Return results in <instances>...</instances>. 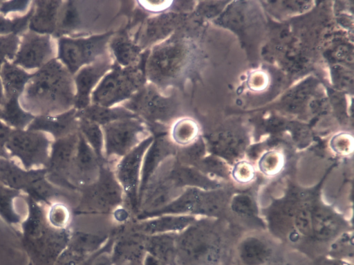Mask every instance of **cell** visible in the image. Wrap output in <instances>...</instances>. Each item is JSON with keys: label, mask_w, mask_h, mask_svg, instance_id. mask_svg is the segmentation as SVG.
I'll return each instance as SVG.
<instances>
[{"label": "cell", "mask_w": 354, "mask_h": 265, "mask_svg": "<svg viewBox=\"0 0 354 265\" xmlns=\"http://www.w3.org/2000/svg\"><path fill=\"white\" fill-rule=\"evenodd\" d=\"M75 96L73 75L63 64L52 59L32 75L20 103L31 113L49 116L73 109Z\"/></svg>", "instance_id": "1"}, {"label": "cell", "mask_w": 354, "mask_h": 265, "mask_svg": "<svg viewBox=\"0 0 354 265\" xmlns=\"http://www.w3.org/2000/svg\"><path fill=\"white\" fill-rule=\"evenodd\" d=\"M194 46L183 27L148 51L145 70L147 81L161 91L181 87L192 68Z\"/></svg>", "instance_id": "2"}, {"label": "cell", "mask_w": 354, "mask_h": 265, "mask_svg": "<svg viewBox=\"0 0 354 265\" xmlns=\"http://www.w3.org/2000/svg\"><path fill=\"white\" fill-rule=\"evenodd\" d=\"M143 54L136 65L121 66L114 62L111 70L102 77L91 94V104L111 107L124 102L147 84Z\"/></svg>", "instance_id": "3"}, {"label": "cell", "mask_w": 354, "mask_h": 265, "mask_svg": "<svg viewBox=\"0 0 354 265\" xmlns=\"http://www.w3.org/2000/svg\"><path fill=\"white\" fill-rule=\"evenodd\" d=\"M121 106L150 125L174 122L182 115L181 101L177 93L164 94L149 82Z\"/></svg>", "instance_id": "4"}, {"label": "cell", "mask_w": 354, "mask_h": 265, "mask_svg": "<svg viewBox=\"0 0 354 265\" xmlns=\"http://www.w3.org/2000/svg\"><path fill=\"white\" fill-rule=\"evenodd\" d=\"M113 31L87 37H61L58 41V58L72 74L110 53L109 44Z\"/></svg>", "instance_id": "5"}, {"label": "cell", "mask_w": 354, "mask_h": 265, "mask_svg": "<svg viewBox=\"0 0 354 265\" xmlns=\"http://www.w3.org/2000/svg\"><path fill=\"white\" fill-rule=\"evenodd\" d=\"M50 140L39 131L12 130L6 144L10 156L17 158L26 170L45 168L49 158Z\"/></svg>", "instance_id": "6"}, {"label": "cell", "mask_w": 354, "mask_h": 265, "mask_svg": "<svg viewBox=\"0 0 354 265\" xmlns=\"http://www.w3.org/2000/svg\"><path fill=\"white\" fill-rule=\"evenodd\" d=\"M106 155L124 156L147 138V125L140 118H125L102 127Z\"/></svg>", "instance_id": "7"}, {"label": "cell", "mask_w": 354, "mask_h": 265, "mask_svg": "<svg viewBox=\"0 0 354 265\" xmlns=\"http://www.w3.org/2000/svg\"><path fill=\"white\" fill-rule=\"evenodd\" d=\"M79 130L57 139L51 145L49 158L45 167L46 177L53 184L72 186L69 174L75 160Z\"/></svg>", "instance_id": "8"}, {"label": "cell", "mask_w": 354, "mask_h": 265, "mask_svg": "<svg viewBox=\"0 0 354 265\" xmlns=\"http://www.w3.org/2000/svg\"><path fill=\"white\" fill-rule=\"evenodd\" d=\"M185 17L183 13L167 12L146 19L134 42L145 50L164 41L183 27Z\"/></svg>", "instance_id": "9"}, {"label": "cell", "mask_w": 354, "mask_h": 265, "mask_svg": "<svg viewBox=\"0 0 354 265\" xmlns=\"http://www.w3.org/2000/svg\"><path fill=\"white\" fill-rule=\"evenodd\" d=\"M114 64L109 53L99 60L80 69L74 78L75 96L74 108L82 110L91 104V94L102 77Z\"/></svg>", "instance_id": "10"}, {"label": "cell", "mask_w": 354, "mask_h": 265, "mask_svg": "<svg viewBox=\"0 0 354 265\" xmlns=\"http://www.w3.org/2000/svg\"><path fill=\"white\" fill-rule=\"evenodd\" d=\"M53 55L54 49L50 37L31 31L24 35L14 64L28 69L42 67L53 59Z\"/></svg>", "instance_id": "11"}, {"label": "cell", "mask_w": 354, "mask_h": 265, "mask_svg": "<svg viewBox=\"0 0 354 265\" xmlns=\"http://www.w3.org/2000/svg\"><path fill=\"white\" fill-rule=\"evenodd\" d=\"M149 136L129 153L124 155L118 166V177L122 184L127 194L134 205L136 202V190L138 183L139 172L144 154L153 140Z\"/></svg>", "instance_id": "12"}, {"label": "cell", "mask_w": 354, "mask_h": 265, "mask_svg": "<svg viewBox=\"0 0 354 265\" xmlns=\"http://www.w3.org/2000/svg\"><path fill=\"white\" fill-rule=\"evenodd\" d=\"M98 157L79 131V140L68 181L80 184L91 183L98 171Z\"/></svg>", "instance_id": "13"}, {"label": "cell", "mask_w": 354, "mask_h": 265, "mask_svg": "<svg viewBox=\"0 0 354 265\" xmlns=\"http://www.w3.org/2000/svg\"><path fill=\"white\" fill-rule=\"evenodd\" d=\"M79 118L75 108L57 116H39L28 125V130L47 131L56 139L78 131Z\"/></svg>", "instance_id": "14"}, {"label": "cell", "mask_w": 354, "mask_h": 265, "mask_svg": "<svg viewBox=\"0 0 354 265\" xmlns=\"http://www.w3.org/2000/svg\"><path fill=\"white\" fill-rule=\"evenodd\" d=\"M62 1H35L29 28L39 34H54Z\"/></svg>", "instance_id": "15"}, {"label": "cell", "mask_w": 354, "mask_h": 265, "mask_svg": "<svg viewBox=\"0 0 354 265\" xmlns=\"http://www.w3.org/2000/svg\"><path fill=\"white\" fill-rule=\"evenodd\" d=\"M109 48L114 62L124 67L138 64L143 57L142 50L127 32L114 33Z\"/></svg>", "instance_id": "16"}, {"label": "cell", "mask_w": 354, "mask_h": 265, "mask_svg": "<svg viewBox=\"0 0 354 265\" xmlns=\"http://www.w3.org/2000/svg\"><path fill=\"white\" fill-rule=\"evenodd\" d=\"M88 200L100 210H108L120 201V190L108 172H104L98 182L88 192Z\"/></svg>", "instance_id": "17"}, {"label": "cell", "mask_w": 354, "mask_h": 265, "mask_svg": "<svg viewBox=\"0 0 354 265\" xmlns=\"http://www.w3.org/2000/svg\"><path fill=\"white\" fill-rule=\"evenodd\" d=\"M176 151L174 144L165 135L153 139L145 157L142 170V189L145 187L151 174L159 163Z\"/></svg>", "instance_id": "18"}, {"label": "cell", "mask_w": 354, "mask_h": 265, "mask_svg": "<svg viewBox=\"0 0 354 265\" xmlns=\"http://www.w3.org/2000/svg\"><path fill=\"white\" fill-rule=\"evenodd\" d=\"M35 170H26L9 158H0V182L19 192H25L34 177Z\"/></svg>", "instance_id": "19"}, {"label": "cell", "mask_w": 354, "mask_h": 265, "mask_svg": "<svg viewBox=\"0 0 354 265\" xmlns=\"http://www.w3.org/2000/svg\"><path fill=\"white\" fill-rule=\"evenodd\" d=\"M77 117L86 118L102 126L121 119L138 118L122 106L106 107L93 104L82 110H77Z\"/></svg>", "instance_id": "20"}, {"label": "cell", "mask_w": 354, "mask_h": 265, "mask_svg": "<svg viewBox=\"0 0 354 265\" xmlns=\"http://www.w3.org/2000/svg\"><path fill=\"white\" fill-rule=\"evenodd\" d=\"M1 76L5 89L6 99L18 98L32 75L15 64L6 62L1 68Z\"/></svg>", "instance_id": "21"}, {"label": "cell", "mask_w": 354, "mask_h": 265, "mask_svg": "<svg viewBox=\"0 0 354 265\" xmlns=\"http://www.w3.org/2000/svg\"><path fill=\"white\" fill-rule=\"evenodd\" d=\"M198 134L199 127L197 122L190 118L180 117L173 122L171 136L176 144L189 145L196 139Z\"/></svg>", "instance_id": "22"}, {"label": "cell", "mask_w": 354, "mask_h": 265, "mask_svg": "<svg viewBox=\"0 0 354 265\" xmlns=\"http://www.w3.org/2000/svg\"><path fill=\"white\" fill-rule=\"evenodd\" d=\"M1 118L17 129H23L34 119V116L21 109L18 98H12L7 99L3 106Z\"/></svg>", "instance_id": "23"}, {"label": "cell", "mask_w": 354, "mask_h": 265, "mask_svg": "<svg viewBox=\"0 0 354 265\" xmlns=\"http://www.w3.org/2000/svg\"><path fill=\"white\" fill-rule=\"evenodd\" d=\"M79 118L78 130L99 158L102 156L104 135L100 125L84 118Z\"/></svg>", "instance_id": "24"}, {"label": "cell", "mask_w": 354, "mask_h": 265, "mask_svg": "<svg viewBox=\"0 0 354 265\" xmlns=\"http://www.w3.org/2000/svg\"><path fill=\"white\" fill-rule=\"evenodd\" d=\"M192 218L190 217H164L142 224L140 230L145 232L154 233L180 230L187 226Z\"/></svg>", "instance_id": "25"}, {"label": "cell", "mask_w": 354, "mask_h": 265, "mask_svg": "<svg viewBox=\"0 0 354 265\" xmlns=\"http://www.w3.org/2000/svg\"><path fill=\"white\" fill-rule=\"evenodd\" d=\"M19 192L12 190L0 182V216L7 222L16 223L20 221V216L15 211L14 201Z\"/></svg>", "instance_id": "26"}, {"label": "cell", "mask_w": 354, "mask_h": 265, "mask_svg": "<svg viewBox=\"0 0 354 265\" xmlns=\"http://www.w3.org/2000/svg\"><path fill=\"white\" fill-rule=\"evenodd\" d=\"M268 256V249L259 244L245 245L241 250V259L246 265H262Z\"/></svg>", "instance_id": "27"}, {"label": "cell", "mask_w": 354, "mask_h": 265, "mask_svg": "<svg viewBox=\"0 0 354 265\" xmlns=\"http://www.w3.org/2000/svg\"><path fill=\"white\" fill-rule=\"evenodd\" d=\"M284 164V158L279 152L270 151L265 153L259 160L260 170L267 176H274L281 170Z\"/></svg>", "instance_id": "28"}, {"label": "cell", "mask_w": 354, "mask_h": 265, "mask_svg": "<svg viewBox=\"0 0 354 265\" xmlns=\"http://www.w3.org/2000/svg\"><path fill=\"white\" fill-rule=\"evenodd\" d=\"M46 216L48 223L52 227L63 230V228L68 222L70 214L68 208L64 203L54 202L49 205Z\"/></svg>", "instance_id": "29"}, {"label": "cell", "mask_w": 354, "mask_h": 265, "mask_svg": "<svg viewBox=\"0 0 354 265\" xmlns=\"http://www.w3.org/2000/svg\"><path fill=\"white\" fill-rule=\"evenodd\" d=\"M19 42L18 37L13 34L0 36V70L6 58L12 60L16 55Z\"/></svg>", "instance_id": "30"}, {"label": "cell", "mask_w": 354, "mask_h": 265, "mask_svg": "<svg viewBox=\"0 0 354 265\" xmlns=\"http://www.w3.org/2000/svg\"><path fill=\"white\" fill-rule=\"evenodd\" d=\"M330 147L337 154L348 156L353 150V138L348 133H339L332 138Z\"/></svg>", "instance_id": "31"}, {"label": "cell", "mask_w": 354, "mask_h": 265, "mask_svg": "<svg viewBox=\"0 0 354 265\" xmlns=\"http://www.w3.org/2000/svg\"><path fill=\"white\" fill-rule=\"evenodd\" d=\"M269 76L261 70H254L250 72L246 79V86L252 92H261L269 85Z\"/></svg>", "instance_id": "32"}, {"label": "cell", "mask_w": 354, "mask_h": 265, "mask_svg": "<svg viewBox=\"0 0 354 265\" xmlns=\"http://www.w3.org/2000/svg\"><path fill=\"white\" fill-rule=\"evenodd\" d=\"M232 176L238 183H249L254 177V167L247 161H240L234 165L232 170Z\"/></svg>", "instance_id": "33"}, {"label": "cell", "mask_w": 354, "mask_h": 265, "mask_svg": "<svg viewBox=\"0 0 354 265\" xmlns=\"http://www.w3.org/2000/svg\"><path fill=\"white\" fill-rule=\"evenodd\" d=\"M138 3L147 12L161 14L171 11L173 1H138Z\"/></svg>", "instance_id": "34"}, {"label": "cell", "mask_w": 354, "mask_h": 265, "mask_svg": "<svg viewBox=\"0 0 354 265\" xmlns=\"http://www.w3.org/2000/svg\"><path fill=\"white\" fill-rule=\"evenodd\" d=\"M12 129L0 121V158H10V154L6 149V144L10 136Z\"/></svg>", "instance_id": "35"}, {"label": "cell", "mask_w": 354, "mask_h": 265, "mask_svg": "<svg viewBox=\"0 0 354 265\" xmlns=\"http://www.w3.org/2000/svg\"><path fill=\"white\" fill-rule=\"evenodd\" d=\"M28 1H10L3 2L0 7V12L7 14L10 12H21L28 8Z\"/></svg>", "instance_id": "36"}, {"label": "cell", "mask_w": 354, "mask_h": 265, "mask_svg": "<svg viewBox=\"0 0 354 265\" xmlns=\"http://www.w3.org/2000/svg\"><path fill=\"white\" fill-rule=\"evenodd\" d=\"M15 30V19H8L3 16H0V34H8L12 33L14 34Z\"/></svg>", "instance_id": "37"}, {"label": "cell", "mask_w": 354, "mask_h": 265, "mask_svg": "<svg viewBox=\"0 0 354 265\" xmlns=\"http://www.w3.org/2000/svg\"><path fill=\"white\" fill-rule=\"evenodd\" d=\"M6 101V97L3 95V89H2V84L0 80V106L3 107Z\"/></svg>", "instance_id": "38"}, {"label": "cell", "mask_w": 354, "mask_h": 265, "mask_svg": "<svg viewBox=\"0 0 354 265\" xmlns=\"http://www.w3.org/2000/svg\"><path fill=\"white\" fill-rule=\"evenodd\" d=\"M2 116V109H0V118H1Z\"/></svg>", "instance_id": "39"}, {"label": "cell", "mask_w": 354, "mask_h": 265, "mask_svg": "<svg viewBox=\"0 0 354 265\" xmlns=\"http://www.w3.org/2000/svg\"><path fill=\"white\" fill-rule=\"evenodd\" d=\"M3 1H0V7H1V4H2V3H3Z\"/></svg>", "instance_id": "40"}]
</instances>
